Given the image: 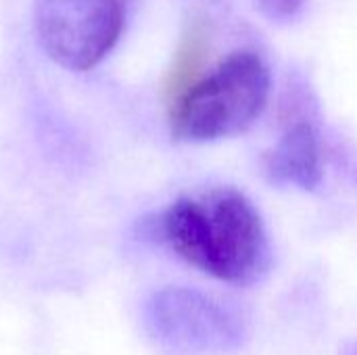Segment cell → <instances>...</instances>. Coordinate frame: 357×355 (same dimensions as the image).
<instances>
[{
  "mask_svg": "<svg viewBox=\"0 0 357 355\" xmlns=\"http://www.w3.org/2000/svg\"><path fill=\"white\" fill-rule=\"evenodd\" d=\"M128 0H36V29L46 54L65 69L88 71L117 44Z\"/></svg>",
  "mask_w": 357,
  "mask_h": 355,
  "instance_id": "3",
  "label": "cell"
},
{
  "mask_svg": "<svg viewBox=\"0 0 357 355\" xmlns=\"http://www.w3.org/2000/svg\"><path fill=\"white\" fill-rule=\"evenodd\" d=\"M146 326L178 354H222L241 345L245 328L224 303L188 289H163L146 303Z\"/></svg>",
  "mask_w": 357,
  "mask_h": 355,
  "instance_id": "4",
  "label": "cell"
},
{
  "mask_svg": "<svg viewBox=\"0 0 357 355\" xmlns=\"http://www.w3.org/2000/svg\"><path fill=\"white\" fill-rule=\"evenodd\" d=\"M259 10L272 21H287L301 8L303 0H257Z\"/></svg>",
  "mask_w": 357,
  "mask_h": 355,
  "instance_id": "7",
  "label": "cell"
},
{
  "mask_svg": "<svg viewBox=\"0 0 357 355\" xmlns=\"http://www.w3.org/2000/svg\"><path fill=\"white\" fill-rule=\"evenodd\" d=\"M270 96V71L251 50L232 52L169 107L174 140L211 142L245 132Z\"/></svg>",
  "mask_w": 357,
  "mask_h": 355,
  "instance_id": "2",
  "label": "cell"
},
{
  "mask_svg": "<svg viewBox=\"0 0 357 355\" xmlns=\"http://www.w3.org/2000/svg\"><path fill=\"white\" fill-rule=\"evenodd\" d=\"M266 178L278 186L314 190L322 182V155L318 132L307 121H295L264 155Z\"/></svg>",
  "mask_w": 357,
  "mask_h": 355,
  "instance_id": "5",
  "label": "cell"
},
{
  "mask_svg": "<svg viewBox=\"0 0 357 355\" xmlns=\"http://www.w3.org/2000/svg\"><path fill=\"white\" fill-rule=\"evenodd\" d=\"M209 46H211V27L207 19L192 17L182 31L172 65L163 80V96L169 107L176 105L201 80L205 61L209 56Z\"/></svg>",
  "mask_w": 357,
  "mask_h": 355,
  "instance_id": "6",
  "label": "cell"
},
{
  "mask_svg": "<svg viewBox=\"0 0 357 355\" xmlns=\"http://www.w3.org/2000/svg\"><path fill=\"white\" fill-rule=\"evenodd\" d=\"M146 234L192 268L230 285L257 282L272 264L264 220L232 186L199 190L144 222Z\"/></svg>",
  "mask_w": 357,
  "mask_h": 355,
  "instance_id": "1",
  "label": "cell"
}]
</instances>
